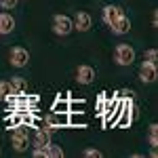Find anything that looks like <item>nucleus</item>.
Wrapping results in <instances>:
<instances>
[{
  "label": "nucleus",
  "instance_id": "obj_1",
  "mask_svg": "<svg viewBox=\"0 0 158 158\" xmlns=\"http://www.w3.org/2000/svg\"><path fill=\"white\" fill-rule=\"evenodd\" d=\"M27 129H32V127H27V124H19V127H15V131L11 135V141H13V148H15V152H23L27 143H30V131Z\"/></svg>",
  "mask_w": 158,
  "mask_h": 158
},
{
  "label": "nucleus",
  "instance_id": "obj_2",
  "mask_svg": "<svg viewBox=\"0 0 158 158\" xmlns=\"http://www.w3.org/2000/svg\"><path fill=\"white\" fill-rule=\"evenodd\" d=\"M114 61L118 63V65H131L135 61V51L131 44H116V49H114Z\"/></svg>",
  "mask_w": 158,
  "mask_h": 158
},
{
  "label": "nucleus",
  "instance_id": "obj_3",
  "mask_svg": "<svg viewBox=\"0 0 158 158\" xmlns=\"http://www.w3.org/2000/svg\"><path fill=\"white\" fill-rule=\"evenodd\" d=\"M72 30H74V21L68 15H55L53 17V32L57 36H68Z\"/></svg>",
  "mask_w": 158,
  "mask_h": 158
},
{
  "label": "nucleus",
  "instance_id": "obj_4",
  "mask_svg": "<svg viewBox=\"0 0 158 158\" xmlns=\"http://www.w3.org/2000/svg\"><path fill=\"white\" fill-rule=\"evenodd\" d=\"M9 61H11L13 68H25L27 61H30V53L23 47H13L9 53Z\"/></svg>",
  "mask_w": 158,
  "mask_h": 158
},
{
  "label": "nucleus",
  "instance_id": "obj_5",
  "mask_svg": "<svg viewBox=\"0 0 158 158\" xmlns=\"http://www.w3.org/2000/svg\"><path fill=\"white\" fill-rule=\"evenodd\" d=\"M158 76L156 70V63H150V61H143L141 68H139V80L141 82H154Z\"/></svg>",
  "mask_w": 158,
  "mask_h": 158
},
{
  "label": "nucleus",
  "instance_id": "obj_6",
  "mask_svg": "<svg viewBox=\"0 0 158 158\" xmlns=\"http://www.w3.org/2000/svg\"><path fill=\"white\" fill-rule=\"evenodd\" d=\"M76 80L80 85H91L95 80V70L91 65H78L76 68Z\"/></svg>",
  "mask_w": 158,
  "mask_h": 158
},
{
  "label": "nucleus",
  "instance_id": "obj_7",
  "mask_svg": "<svg viewBox=\"0 0 158 158\" xmlns=\"http://www.w3.org/2000/svg\"><path fill=\"white\" fill-rule=\"evenodd\" d=\"M72 21H74V30H78V32H89L91 25H93V19H91L89 13H78Z\"/></svg>",
  "mask_w": 158,
  "mask_h": 158
},
{
  "label": "nucleus",
  "instance_id": "obj_8",
  "mask_svg": "<svg viewBox=\"0 0 158 158\" xmlns=\"http://www.w3.org/2000/svg\"><path fill=\"white\" fill-rule=\"evenodd\" d=\"M110 30H112V34H118V36L127 34V32L131 30V21H129V17L120 15V17H118L114 23H110Z\"/></svg>",
  "mask_w": 158,
  "mask_h": 158
},
{
  "label": "nucleus",
  "instance_id": "obj_9",
  "mask_svg": "<svg viewBox=\"0 0 158 158\" xmlns=\"http://www.w3.org/2000/svg\"><path fill=\"white\" fill-rule=\"evenodd\" d=\"M120 15H122V9H120V6L108 4V6H103V15H101V17H103V23L110 25V23H114V21H116Z\"/></svg>",
  "mask_w": 158,
  "mask_h": 158
},
{
  "label": "nucleus",
  "instance_id": "obj_10",
  "mask_svg": "<svg viewBox=\"0 0 158 158\" xmlns=\"http://www.w3.org/2000/svg\"><path fill=\"white\" fill-rule=\"evenodd\" d=\"M9 85H11V97H15V95H21V93H25V89H27V82H25L21 76H13L11 80H9ZM6 95V97H9Z\"/></svg>",
  "mask_w": 158,
  "mask_h": 158
},
{
  "label": "nucleus",
  "instance_id": "obj_11",
  "mask_svg": "<svg viewBox=\"0 0 158 158\" xmlns=\"http://www.w3.org/2000/svg\"><path fill=\"white\" fill-rule=\"evenodd\" d=\"M15 30V19L11 13H0V34H11Z\"/></svg>",
  "mask_w": 158,
  "mask_h": 158
},
{
  "label": "nucleus",
  "instance_id": "obj_12",
  "mask_svg": "<svg viewBox=\"0 0 158 158\" xmlns=\"http://www.w3.org/2000/svg\"><path fill=\"white\" fill-rule=\"evenodd\" d=\"M47 143H51V133L47 129H36V135H34V146L36 148H44Z\"/></svg>",
  "mask_w": 158,
  "mask_h": 158
},
{
  "label": "nucleus",
  "instance_id": "obj_13",
  "mask_svg": "<svg viewBox=\"0 0 158 158\" xmlns=\"http://www.w3.org/2000/svg\"><path fill=\"white\" fill-rule=\"evenodd\" d=\"M78 124H82V127L86 124L85 114L82 112H68V127H78Z\"/></svg>",
  "mask_w": 158,
  "mask_h": 158
},
{
  "label": "nucleus",
  "instance_id": "obj_14",
  "mask_svg": "<svg viewBox=\"0 0 158 158\" xmlns=\"http://www.w3.org/2000/svg\"><path fill=\"white\" fill-rule=\"evenodd\" d=\"M44 152H47V158H59V156H63V150H61L57 143H47L44 146Z\"/></svg>",
  "mask_w": 158,
  "mask_h": 158
},
{
  "label": "nucleus",
  "instance_id": "obj_15",
  "mask_svg": "<svg viewBox=\"0 0 158 158\" xmlns=\"http://www.w3.org/2000/svg\"><path fill=\"white\" fill-rule=\"evenodd\" d=\"M21 122H23V114H21V112H17V110H13L11 116H9V120H6L9 129H15V127H19Z\"/></svg>",
  "mask_w": 158,
  "mask_h": 158
},
{
  "label": "nucleus",
  "instance_id": "obj_16",
  "mask_svg": "<svg viewBox=\"0 0 158 158\" xmlns=\"http://www.w3.org/2000/svg\"><path fill=\"white\" fill-rule=\"evenodd\" d=\"M53 112H57V114H61V112H70V101L63 97V99H57L55 101V106H53Z\"/></svg>",
  "mask_w": 158,
  "mask_h": 158
},
{
  "label": "nucleus",
  "instance_id": "obj_17",
  "mask_svg": "<svg viewBox=\"0 0 158 158\" xmlns=\"http://www.w3.org/2000/svg\"><path fill=\"white\" fill-rule=\"evenodd\" d=\"M158 127H156V122H152V124H150V146L152 148H156L158 146Z\"/></svg>",
  "mask_w": 158,
  "mask_h": 158
},
{
  "label": "nucleus",
  "instance_id": "obj_18",
  "mask_svg": "<svg viewBox=\"0 0 158 158\" xmlns=\"http://www.w3.org/2000/svg\"><path fill=\"white\" fill-rule=\"evenodd\" d=\"M143 59H146V61H150V63H156V59H158V51H156V49H150V51H146Z\"/></svg>",
  "mask_w": 158,
  "mask_h": 158
},
{
  "label": "nucleus",
  "instance_id": "obj_19",
  "mask_svg": "<svg viewBox=\"0 0 158 158\" xmlns=\"http://www.w3.org/2000/svg\"><path fill=\"white\" fill-rule=\"evenodd\" d=\"M9 93H11V85L4 82V80H0V97H6Z\"/></svg>",
  "mask_w": 158,
  "mask_h": 158
},
{
  "label": "nucleus",
  "instance_id": "obj_20",
  "mask_svg": "<svg viewBox=\"0 0 158 158\" xmlns=\"http://www.w3.org/2000/svg\"><path fill=\"white\" fill-rule=\"evenodd\" d=\"M0 6L6 9V11H9V9H15V6H17V0H0Z\"/></svg>",
  "mask_w": 158,
  "mask_h": 158
},
{
  "label": "nucleus",
  "instance_id": "obj_21",
  "mask_svg": "<svg viewBox=\"0 0 158 158\" xmlns=\"http://www.w3.org/2000/svg\"><path fill=\"white\" fill-rule=\"evenodd\" d=\"M82 108H85L82 101H78V103L76 101H70V112H82Z\"/></svg>",
  "mask_w": 158,
  "mask_h": 158
},
{
  "label": "nucleus",
  "instance_id": "obj_22",
  "mask_svg": "<svg viewBox=\"0 0 158 158\" xmlns=\"http://www.w3.org/2000/svg\"><path fill=\"white\" fill-rule=\"evenodd\" d=\"M85 156L86 158H101V152L99 150H85Z\"/></svg>",
  "mask_w": 158,
  "mask_h": 158
}]
</instances>
